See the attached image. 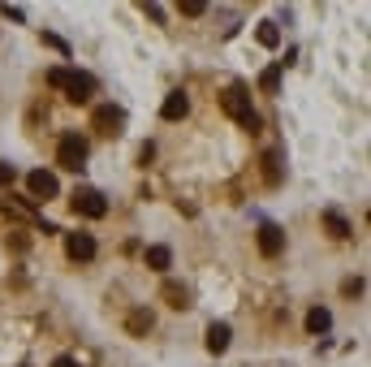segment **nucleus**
Here are the masks:
<instances>
[{"label":"nucleus","mask_w":371,"mask_h":367,"mask_svg":"<svg viewBox=\"0 0 371 367\" xmlns=\"http://www.w3.org/2000/svg\"><path fill=\"white\" fill-rule=\"evenodd\" d=\"M160 294H165V302H169V307H177V311L195 307V302H190V290H186L182 281H165V290H160Z\"/></svg>","instance_id":"12"},{"label":"nucleus","mask_w":371,"mask_h":367,"mask_svg":"<svg viewBox=\"0 0 371 367\" xmlns=\"http://www.w3.org/2000/svg\"><path fill=\"white\" fill-rule=\"evenodd\" d=\"M87 156H91V143L83 134H65L56 143V165L70 169V173H83L87 169Z\"/></svg>","instance_id":"2"},{"label":"nucleus","mask_w":371,"mask_h":367,"mask_svg":"<svg viewBox=\"0 0 371 367\" xmlns=\"http://www.w3.org/2000/svg\"><path fill=\"white\" fill-rule=\"evenodd\" d=\"M229 342H233V328L229 324H207V350H212V355H224V350H229Z\"/></svg>","instance_id":"11"},{"label":"nucleus","mask_w":371,"mask_h":367,"mask_svg":"<svg viewBox=\"0 0 371 367\" xmlns=\"http://www.w3.org/2000/svg\"><path fill=\"white\" fill-rule=\"evenodd\" d=\"M26 190H30V199H56L61 195V182H56V173L35 169V173H26Z\"/></svg>","instance_id":"6"},{"label":"nucleus","mask_w":371,"mask_h":367,"mask_svg":"<svg viewBox=\"0 0 371 367\" xmlns=\"http://www.w3.org/2000/svg\"><path fill=\"white\" fill-rule=\"evenodd\" d=\"M182 13H186V18H199V13H207V5H203V0H182Z\"/></svg>","instance_id":"19"},{"label":"nucleus","mask_w":371,"mask_h":367,"mask_svg":"<svg viewBox=\"0 0 371 367\" xmlns=\"http://www.w3.org/2000/svg\"><path fill=\"white\" fill-rule=\"evenodd\" d=\"M220 108H224V113H229V117H233V121L242 125V130H251V134H255V130H259V125H264V121H259V113H255V108H251V91L242 87V83H233L229 91L220 95Z\"/></svg>","instance_id":"1"},{"label":"nucleus","mask_w":371,"mask_h":367,"mask_svg":"<svg viewBox=\"0 0 371 367\" xmlns=\"http://www.w3.org/2000/svg\"><path fill=\"white\" fill-rule=\"evenodd\" d=\"M91 125H95L104 138H117V134L125 130V113H121L117 104H100V108L91 113Z\"/></svg>","instance_id":"4"},{"label":"nucleus","mask_w":371,"mask_h":367,"mask_svg":"<svg viewBox=\"0 0 371 367\" xmlns=\"http://www.w3.org/2000/svg\"><path fill=\"white\" fill-rule=\"evenodd\" d=\"M259 87H264L268 95L277 91V87H281V65H272V70H264V74H259Z\"/></svg>","instance_id":"18"},{"label":"nucleus","mask_w":371,"mask_h":367,"mask_svg":"<svg viewBox=\"0 0 371 367\" xmlns=\"http://www.w3.org/2000/svg\"><path fill=\"white\" fill-rule=\"evenodd\" d=\"M5 18H9V22H22V18H26V13H22L18 5H5Z\"/></svg>","instance_id":"24"},{"label":"nucleus","mask_w":371,"mask_h":367,"mask_svg":"<svg viewBox=\"0 0 371 367\" xmlns=\"http://www.w3.org/2000/svg\"><path fill=\"white\" fill-rule=\"evenodd\" d=\"M142 260H147V268H156V273H169L173 251H169V247H147V255H142Z\"/></svg>","instance_id":"14"},{"label":"nucleus","mask_w":371,"mask_h":367,"mask_svg":"<svg viewBox=\"0 0 371 367\" xmlns=\"http://www.w3.org/2000/svg\"><path fill=\"white\" fill-rule=\"evenodd\" d=\"M52 367H78V359H70V355H61V359H52Z\"/></svg>","instance_id":"25"},{"label":"nucleus","mask_w":371,"mask_h":367,"mask_svg":"<svg viewBox=\"0 0 371 367\" xmlns=\"http://www.w3.org/2000/svg\"><path fill=\"white\" fill-rule=\"evenodd\" d=\"M341 294H346V298H359V294H363V277H350V281L341 285Z\"/></svg>","instance_id":"21"},{"label":"nucleus","mask_w":371,"mask_h":367,"mask_svg":"<svg viewBox=\"0 0 371 367\" xmlns=\"http://www.w3.org/2000/svg\"><path fill=\"white\" fill-rule=\"evenodd\" d=\"M65 74H70V70L52 65V70H47V87H56V91H61V87H65Z\"/></svg>","instance_id":"20"},{"label":"nucleus","mask_w":371,"mask_h":367,"mask_svg":"<svg viewBox=\"0 0 371 367\" xmlns=\"http://www.w3.org/2000/svg\"><path fill=\"white\" fill-rule=\"evenodd\" d=\"M151 328H156V315L147 307H134L130 315H125V333H130V337H147Z\"/></svg>","instance_id":"10"},{"label":"nucleus","mask_w":371,"mask_h":367,"mask_svg":"<svg viewBox=\"0 0 371 367\" xmlns=\"http://www.w3.org/2000/svg\"><path fill=\"white\" fill-rule=\"evenodd\" d=\"M61 91H65V100L70 104H91V95H95V78L91 74H65V87H61Z\"/></svg>","instance_id":"5"},{"label":"nucleus","mask_w":371,"mask_h":367,"mask_svg":"<svg viewBox=\"0 0 371 367\" xmlns=\"http://www.w3.org/2000/svg\"><path fill=\"white\" fill-rule=\"evenodd\" d=\"M13 182H18V169H13V165H5V160H0V186H13Z\"/></svg>","instance_id":"22"},{"label":"nucleus","mask_w":371,"mask_h":367,"mask_svg":"<svg viewBox=\"0 0 371 367\" xmlns=\"http://www.w3.org/2000/svg\"><path fill=\"white\" fill-rule=\"evenodd\" d=\"M186 113H190V95L186 91H169L165 104H160V117H165V121H182Z\"/></svg>","instance_id":"9"},{"label":"nucleus","mask_w":371,"mask_h":367,"mask_svg":"<svg viewBox=\"0 0 371 367\" xmlns=\"http://www.w3.org/2000/svg\"><path fill=\"white\" fill-rule=\"evenodd\" d=\"M70 207H74L78 216H87V220H100V216L108 212V199H104L95 186H78L74 195H70Z\"/></svg>","instance_id":"3"},{"label":"nucleus","mask_w":371,"mask_h":367,"mask_svg":"<svg viewBox=\"0 0 371 367\" xmlns=\"http://www.w3.org/2000/svg\"><path fill=\"white\" fill-rule=\"evenodd\" d=\"M264 182L281 186V151H264Z\"/></svg>","instance_id":"15"},{"label":"nucleus","mask_w":371,"mask_h":367,"mask_svg":"<svg viewBox=\"0 0 371 367\" xmlns=\"http://www.w3.org/2000/svg\"><path fill=\"white\" fill-rule=\"evenodd\" d=\"M281 251H285V229H281V225H272V220H264V225H259V255L277 260Z\"/></svg>","instance_id":"8"},{"label":"nucleus","mask_w":371,"mask_h":367,"mask_svg":"<svg viewBox=\"0 0 371 367\" xmlns=\"http://www.w3.org/2000/svg\"><path fill=\"white\" fill-rule=\"evenodd\" d=\"M255 39H259L264 48H277V43H281V30H277V22H259V30H255Z\"/></svg>","instance_id":"17"},{"label":"nucleus","mask_w":371,"mask_h":367,"mask_svg":"<svg viewBox=\"0 0 371 367\" xmlns=\"http://www.w3.org/2000/svg\"><path fill=\"white\" fill-rule=\"evenodd\" d=\"M43 43H47V48H56V52H70V43L61 39V35H43Z\"/></svg>","instance_id":"23"},{"label":"nucleus","mask_w":371,"mask_h":367,"mask_svg":"<svg viewBox=\"0 0 371 367\" xmlns=\"http://www.w3.org/2000/svg\"><path fill=\"white\" fill-rule=\"evenodd\" d=\"M65 255L74 264H91L95 260V238L91 233H65Z\"/></svg>","instance_id":"7"},{"label":"nucleus","mask_w":371,"mask_h":367,"mask_svg":"<svg viewBox=\"0 0 371 367\" xmlns=\"http://www.w3.org/2000/svg\"><path fill=\"white\" fill-rule=\"evenodd\" d=\"M324 225H328L332 238H350V233H354V229H350V220H346L341 212H324Z\"/></svg>","instance_id":"16"},{"label":"nucleus","mask_w":371,"mask_h":367,"mask_svg":"<svg viewBox=\"0 0 371 367\" xmlns=\"http://www.w3.org/2000/svg\"><path fill=\"white\" fill-rule=\"evenodd\" d=\"M332 328V311L328 307H311V311H306V333H315V337H319V333H328Z\"/></svg>","instance_id":"13"}]
</instances>
